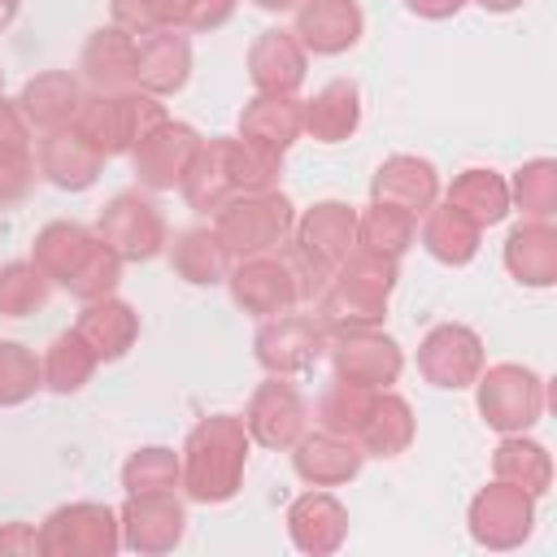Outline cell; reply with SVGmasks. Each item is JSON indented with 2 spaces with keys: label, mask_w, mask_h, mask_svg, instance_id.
Listing matches in <instances>:
<instances>
[{
  "label": "cell",
  "mask_w": 557,
  "mask_h": 557,
  "mask_svg": "<svg viewBox=\"0 0 557 557\" xmlns=\"http://www.w3.org/2000/svg\"><path fill=\"white\" fill-rule=\"evenodd\" d=\"M244 461H248V431L239 418L231 413H209L187 431L183 444V487L191 500L218 505L231 500L239 479H244Z\"/></svg>",
  "instance_id": "1"
},
{
  "label": "cell",
  "mask_w": 557,
  "mask_h": 557,
  "mask_svg": "<svg viewBox=\"0 0 557 557\" xmlns=\"http://www.w3.org/2000/svg\"><path fill=\"white\" fill-rule=\"evenodd\" d=\"M165 117L161 109V96H148L139 87H126V91H83L78 100V113H74V131L100 152V157H113V152H126L148 126H157Z\"/></svg>",
  "instance_id": "2"
},
{
  "label": "cell",
  "mask_w": 557,
  "mask_h": 557,
  "mask_svg": "<svg viewBox=\"0 0 557 557\" xmlns=\"http://www.w3.org/2000/svg\"><path fill=\"white\" fill-rule=\"evenodd\" d=\"M292 205L283 191H235L222 209H218V239L226 244V252L239 257H257V252H274L287 235H292Z\"/></svg>",
  "instance_id": "3"
},
{
  "label": "cell",
  "mask_w": 557,
  "mask_h": 557,
  "mask_svg": "<svg viewBox=\"0 0 557 557\" xmlns=\"http://www.w3.org/2000/svg\"><path fill=\"white\" fill-rule=\"evenodd\" d=\"M117 544V513L96 500L61 505L39 527V557H113Z\"/></svg>",
  "instance_id": "4"
},
{
  "label": "cell",
  "mask_w": 557,
  "mask_h": 557,
  "mask_svg": "<svg viewBox=\"0 0 557 557\" xmlns=\"http://www.w3.org/2000/svg\"><path fill=\"white\" fill-rule=\"evenodd\" d=\"M479 413L492 431L513 435L527 431L544 413V379L518 361H500L479 370Z\"/></svg>",
  "instance_id": "5"
},
{
  "label": "cell",
  "mask_w": 557,
  "mask_h": 557,
  "mask_svg": "<svg viewBox=\"0 0 557 557\" xmlns=\"http://www.w3.org/2000/svg\"><path fill=\"white\" fill-rule=\"evenodd\" d=\"M257 361L265 374H305L318 366L322 348H326V326L309 313H274V318H261L257 326Z\"/></svg>",
  "instance_id": "6"
},
{
  "label": "cell",
  "mask_w": 557,
  "mask_h": 557,
  "mask_svg": "<svg viewBox=\"0 0 557 557\" xmlns=\"http://www.w3.org/2000/svg\"><path fill=\"white\" fill-rule=\"evenodd\" d=\"M535 496L509 479H492L470 500V535L483 548H518L531 535Z\"/></svg>",
  "instance_id": "7"
},
{
  "label": "cell",
  "mask_w": 557,
  "mask_h": 557,
  "mask_svg": "<svg viewBox=\"0 0 557 557\" xmlns=\"http://www.w3.org/2000/svg\"><path fill=\"white\" fill-rule=\"evenodd\" d=\"M96 239H104L122 261H148L165 244V218L139 191H117L96 218Z\"/></svg>",
  "instance_id": "8"
},
{
  "label": "cell",
  "mask_w": 557,
  "mask_h": 557,
  "mask_svg": "<svg viewBox=\"0 0 557 557\" xmlns=\"http://www.w3.org/2000/svg\"><path fill=\"white\" fill-rule=\"evenodd\" d=\"M331 348V370L344 383L383 392L387 383H396L400 374V348L392 335H383L379 326H361V331H335L326 335Z\"/></svg>",
  "instance_id": "9"
},
{
  "label": "cell",
  "mask_w": 557,
  "mask_h": 557,
  "mask_svg": "<svg viewBox=\"0 0 557 557\" xmlns=\"http://www.w3.org/2000/svg\"><path fill=\"white\" fill-rule=\"evenodd\" d=\"M200 144H205V139H200L187 122L161 117L157 126H148V131L131 144V170H135L139 187H148V191H170V187H178V178H183V170H187V161L196 157Z\"/></svg>",
  "instance_id": "10"
},
{
  "label": "cell",
  "mask_w": 557,
  "mask_h": 557,
  "mask_svg": "<svg viewBox=\"0 0 557 557\" xmlns=\"http://www.w3.org/2000/svg\"><path fill=\"white\" fill-rule=\"evenodd\" d=\"M187 513L174 492H126L117 509L122 544L135 553H170L183 540Z\"/></svg>",
  "instance_id": "11"
},
{
  "label": "cell",
  "mask_w": 557,
  "mask_h": 557,
  "mask_svg": "<svg viewBox=\"0 0 557 557\" xmlns=\"http://www.w3.org/2000/svg\"><path fill=\"white\" fill-rule=\"evenodd\" d=\"M418 370L435 387H470L483 370V339L461 322H440L418 344Z\"/></svg>",
  "instance_id": "12"
},
{
  "label": "cell",
  "mask_w": 557,
  "mask_h": 557,
  "mask_svg": "<svg viewBox=\"0 0 557 557\" xmlns=\"http://www.w3.org/2000/svg\"><path fill=\"white\" fill-rule=\"evenodd\" d=\"M305 422H309V409H305L300 392L283 374H270L252 392L248 413H244V431L261 448H292L305 435Z\"/></svg>",
  "instance_id": "13"
},
{
  "label": "cell",
  "mask_w": 557,
  "mask_h": 557,
  "mask_svg": "<svg viewBox=\"0 0 557 557\" xmlns=\"http://www.w3.org/2000/svg\"><path fill=\"white\" fill-rule=\"evenodd\" d=\"M226 283H231L235 305L244 313H252V318H274V313H283V309L296 305L292 274H287V265L274 252H257V257L231 261Z\"/></svg>",
  "instance_id": "14"
},
{
  "label": "cell",
  "mask_w": 557,
  "mask_h": 557,
  "mask_svg": "<svg viewBox=\"0 0 557 557\" xmlns=\"http://www.w3.org/2000/svg\"><path fill=\"white\" fill-rule=\"evenodd\" d=\"M191 44L183 26H157L135 39V87L148 96H170L187 83Z\"/></svg>",
  "instance_id": "15"
},
{
  "label": "cell",
  "mask_w": 557,
  "mask_h": 557,
  "mask_svg": "<svg viewBox=\"0 0 557 557\" xmlns=\"http://www.w3.org/2000/svg\"><path fill=\"white\" fill-rule=\"evenodd\" d=\"M366 453L352 435H339V431H305L296 444H292V466L296 474L309 483V487H335V483H348L357 470H361Z\"/></svg>",
  "instance_id": "16"
},
{
  "label": "cell",
  "mask_w": 557,
  "mask_h": 557,
  "mask_svg": "<svg viewBox=\"0 0 557 557\" xmlns=\"http://www.w3.org/2000/svg\"><path fill=\"white\" fill-rule=\"evenodd\" d=\"M361 9L357 0H296V26L292 35L300 39L305 52L335 57L361 39Z\"/></svg>",
  "instance_id": "17"
},
{
  "label": "cell",
  "mask_w": 557,
  "mask_h": 557,
  "mask_svg": "<svg viewBox=\"0 0 557 557\" xmlns=\"http://www.w3.org/2000/svg\"><path fill=\"white\" fill-rule=\"evenodd\" d=\"M104 157L74 131V126H57V131H44L39 144H35V170L61 187V191H83L96 183Z\"/></svg>",
  "instance_id": "18"
},
{
  "label": "cell",
  "mask_w": 557,
  "mask_h": 557,
  "mask_svg": "<svg viewBox=\"0 0 557 557\" xmlns=\"http://www.w3.org/2000/svg\"><path fill=\"white\" fill-rule=\"evenodd\" d=\"M292 239L335 270L357 244V209L344 200H318L300 218H292Z\"/></svg>",
  "instance_id": "19"
},
{
  "label": "cell",
  "mask_w": 557,
  "mask_h": 557,
  "mask_svg": "<svg viewBox=\"0 0 557 557\" xmlns=\"http://www.w3.org/2000/svg\"><path fill=\"white\" fill-rule=\"evenodd\" d=\"M248 78L265 96H296L305 83V48L292 30H261L248 48Z\"/></svg>",
  "instance_id": "20"
},
{
  "label": "cell",
  "mask_w": 557,
  "mask_h": 557,
  "mask_svg": "<svg viewBox=\"0 0 557 557\" xmlns=\"http://www.w3.org/2000/svg\"><path fill=\"white\" fill-rule=\"evenodd\" d=\"M370 196L374 200H387V205H400L409 213H422L426 205H435L440 196V174L426 157H413V152H392L383 157V165L374 170L370 178Z\"/></svg>",
  "instance_id": "21"
},
{
  "label": "cell",
  "mask_w": 557,
  "mask_h": 557,
  "mask_svg": "<svg viewBox=\"0 0 557 557\" xmlns=\"http://www.w3.org/2000/svg\"><path fill=\"white\" fill-rule=\"evenodd\" d=\"M287 531H292V544L300 553H313V557H326L344 544L348 535V509L331 496V492H305L292 500L287 509Z\"/></svg>",
  "instance_id": "22"
},
{
  "label": "cell",
  "mask_w": 557,
  "mask_h": 557,
  "mask_svg": "<svg viewBox=\"0 0 557 557\" xmlns=\"http://www.w3.org/2000/svg\"><path fill=\"white\" fill-rule=\"evenodd\" d=\"M78 70L91 91H126L135 87V35L122 26H100L87 35Z\"/></svg>",
  "instance_id": "23"
},
{
  "label": "cell",
  "mask_w": 557,
  "mask_h": 557,
  "mask_svg": "<svg viewBox=\"0 0 557 557\" xmlns=\"http://www.w3.org/2000/svg\"><path fill=\"white\" fill-rule=\"evenodd\" d=\"M78 100H83V83L70 70L30 74L22 83V91H17V109H22L26 126H39V131L70 126L74 113H78Z\"/></svg>",
  "instance_id": "24"
},
{
  "label": "cell",
  "mask_w": 557,
  "mask_h": 557,
  "mask_svg": "<svg viewBox=\"0 0 557 557\" xmlns=\"http://www.w3.org/2000/svg\"><path fill=\"white\" fill-rule=\"evenodd\" d=\"M74 331L83 335V344L96 352V361H117L135 335H139V318L126 300H117L113 292L109 296H96V300H83L78 309V322Z\"/></svg>",
  "instance_id": "25"
},
{
  "label": "cell",
  "mask_w": 557,
  "mask_h": 557,
  "mask_svg": "<svg viewBox=\"0 0 557 557\" xmlns=\"http://www.w3.org/2000/svg\"><path fill=\"white\" fill-rule=\"evenodd\" d=\"M305 131V100L296 96H265L257 91L244 109H239V139H252L261 148L283 152L287 144H296Z\"/></svg>",
  "instance_id": "26"
},
{
  "label": "cell",
  "mask_w": 557,
  "mask_h": 557,
  "mask_svg": "<svg viewBox=\"0 0 557 557\" xmlns=\"http://www.w3.org/2000/svg\"><path fill=\"white\" fill-rule=\"evenodd\" d=\"M505 265L527 287H548L557 278V231L548 218H527L505 239Z\"/></svg>",
  "instance_id": "27"
},
{
  "label": "cell",
  "mask_w": 557,
  "mask_h": 557,
  "mask_svg": "<svg viewBox=\"0 0 557 557\" xmlns=\"http://www.w3.org/2000/svg\"><path fill=\"white\" fill-rule=\"evenodd\" d=\"M422 244L435 261L444 265H466L474 252H479V239H483V226L461 213L453 200H440V205H426L422 209Z\"/></svg>",
  "instance_id": "28"
},
{
  "label": "cell",
  "mask_w": 557,
  "mask_h": 557,
  "mask_svg": "<svg viewBox=\"0 0 557 557\" xmlns=\"http://www.w3.org/2000/svg\"><path fill=\"white\" fill-rule=\"evenodd\" d=\"M357 122H361V91L348 78H331L305 100V131L322 144L348 139L357 131Z\"/></svg>",
  "instance_id": "29"
},
{
  "label": "cell",
  "mask_w": 557,
  "mask_h": 557,
  "mask_svg": "<svg viewBox=\"0 0 557 557\" xmlns=\"http://www.w3.org/2000/svg\"><path fill=\"white\" fill-rule=\"evenodd\" d=\"M409 440H413V409H409V400L387 392V387L374 392L370 413H366V422L357 431L361 453L366 457H396V453L409 448Z\"/></svg>",
  "instance_id": "30"
},
{
  "label": "cell",
  "mask_w": 557,
  "mask_h": 557,
  "mask_svg": "<svg viewBox=\"0 0 557 557\" xmlns=\"http://www.w3.org/2000/svg\"><path fill=\"white\" fill-rule=\"evenodd\" d=\"M178 191L200 213H218L235 196L231 174H226V139H209L196 148V157L187 161V170L178 178Z\"/></svg>",
  "instance_id": "31"
},
{
  "label": "cell",
  "mask_w": 557,
  "mask_h": 557,
  "mask_svg": "<svg viewBox=\"0 0 557 557\" xmlns=\"http://www.w3.org/2000/svg\"><path fill=\"white\" fill-rule=\"evenodd\" d=\"M231 261L235 257L226 252V244L218 239L213 226H187L170 244V270L178 278H187V283H200V287L205 283H222L226 270H231Z\"/></svg>",
  "instance_id": "32"
},
{
  "label": "cell",
  "mask_w": 557,
  "mask_h": 557,
  "mask_svg": "<svg viewBox=\"0 0 557 557\" xmlns=\"http://www.w3.org/2000/svg\"><path fill=\"white\" fill-rule=\"evenodd\" d=\"M91 244H96V231H87L83 222L57 218V222L39 226V235L30 244V261L48 274V283H65L78 270V261L91 252Z\"/></svg>",
  "instance_id": "33"
},
{
  "label": "cell",
  "mask_w": 557,
  "mask_h": 557,
  "mask_svg": "<svg viewBox=\"0 0 557 557\" xmlns=\"http://www.w3.org/2000/svg\"><path fill=\"white\" fill-rule=\"evenodd\" d=\"M448 200L470 213L479 226H496L505 213H509V183L496 174V170H483V165H470L461 170L453 183H448Z\"/></svg>",
  "instance_id": "34"
},
{
  "label": "cell",
  "mask_w": 557,
  "mask_h": 557,
  "mask_svg": "<svg viewBox=\"0 0 557 557\" xmlns=\"http://www.w3.org/2000/svg\"><path fill=\"white\" fill-rule=\"evenodd\" d=\"M418 235V213L387 205V200H370L366 209H357V244L383 252V257H400Z\"/></svg>",
  "instance_id": "35"
},
{
  "label": "cell",
  "mask_w": 557,
  "mask_h": 557,
  "mask_svg": "<svg viewBox=\"0 0 557 557\" xmlns=\"http://www.w3.org/2000/svg\"><path fill=\"white\" fill-rule=\"evenodd\" d=\"M492 474H496V479H509V483H518V487H527L531 496H540V492L548 487V479H553V461H548L544 444H535V440H527L522 431H513V435H505V440L496 444V453H492Z\"/></svg>",
  "instance_id": "36"
},
{
  "label": "cell",
  "mask_w": 557,
  "mask_h": 557,
  "mask_svg": "<svg viewBox=\"0 0 557 557\" xmlns=\"http://www.w3.org/2000/svg\"><path fill=\"white\" fill-rule=\"evenodd\" d=\"M91 370H96V352L83 344V335H78V331H61V335L48 344L44 361H39L44 387H52L57 396L78 392V387L91 379Z\"/></svg>",
  "instance_id": "37"
},
{
  "label": "cell",
  "mask_w": 557,
  "mask_h": 557,
  "mask_svg": "<svg viewBox=\"0 0 557 557\" xmlns=\"http://www.w3.org/2000/svg\"><path fill=\"white\" fill-rule=\"evenodd\" d=\"M226 174H231L235 191H270L283 174V152L235 135V139H226Z\"/></svg>",
  "instance_id": "38"
},
{
  "label": "cell",
  "mask_w": 557,
  "mask_h": 557,
  "mask_svg": "<svg viewBox=\"0 0 557 557\" xmlns=\"http://www.w3.org/2000/svg\"><path fill=\"white\" fill-rule=\"evenodd\" d=\"M370 400H374L370 387H357V383L335 379V383H326L322 396L313 400V418H318L322 431H339V435H352V440H357V431H361V422H366V413H370Z\"/></svg>",
  "instance_id": "39"
},
{
  "label": "cell",
  "mask_w": 557,
  "mask_h": 557,
  "mask_svg": "<svg viewBox=\"0 0 557 557\" xmlns=\"http://www.w3.org/2000/svg\"><path fill=\"white\" fill-rule=\"evenodd\" d=\"M183 479V457L165 444H144L122 461L126 492H174Z\"/></svg>",
  "instance_id": "40"
},
{
  "label": "cell",
  "mask_w": 557,
  "mask_h": 557,
  "mask_svg": "<svg viewBox=\"0 0 557 557\" xmlns=\"http://www.w3.org/2000/svg\"><path fill=\"white\" fill-rule=\"evenodd\" d=\"M509 205H518L527 218H553L557 213V161L535 157L513 170Z\"/></svg>",
  "instance_id": "41"
},
{
  "label": "cell",
  "mask_w": 557,
  "mask_h": 557,
  "mask_svg": "<svg viewBox=\"0 0 557 557\" xmlns=\"http://www.w3.org/2000/svg\"><path fill=\"white\" fill-rule=\"evenodd\" d=\"M48 300V274L35 261H4L0 265V313L22 318Z\"/></svg>",
  "instance_id": "42"
},
{
  "label": "cell",
  "mask_w": 557,
  "mask_h": 557,
  "mask_svg": "<svg viewBox=\"0 0 557 557\" xmlns=\"http://www.w3.org/2000/svg\"><path fill=\"white\" fill-rule=\"evenodd\" d=\"M117 278H122V257L104 244V239H96L91 244V252L78 261V270L61 283L70 296H78V300H96V296H109L113 287H117Z\"/></svg>",
  "instance_id": "43"
},
{
  "label": "cell",
  "mask_w": 557,
  "mask_h": 557,
  "mask_svg": "<svg viewBox=\"0 0 557 557\" xmlns=\"http://www.w3.org/2000/svg\"><path fill=\"white\" fill-rule=\"evenodd\" d=\"M39 383H44V374H39L35 352L22 348L17 339H0V405L30 400Z\"/></svg>",
  "instance_id": "44"
},
{
  "label": "cell",
  "mask_w": 557,
  "mask_h": 557,
  "mask_svg": "<svg viewBox=\"0 0 557 557\" xmlns=\"http://www.w3.org/2000/svg\"><path fill=\"white\" fill-rule=\"evenodd\" d=\"M274 257L287 265L292 287H296V300H318V296H322V287H326V278H331V265H322V261H318L309 248H300L292 235L278 244Z\"/></svg>",
  "instance_id": "45"
},
{
  "label": "cell",
  "mask_w": 557,
  "mask_h": 557,
  "mask_svg": "<svg viewBox=\"0 0 557 557\" xmlns=\"http://www.w3.org/2000/svg\"><path fill=\"white\" fill-rule=\"evenodd\" d=\"M35 183V157L30 148H0V209L17 205Z\"/></svg>",
  "instance_id": "46"
},
{
  "label": "cell",
  "mask_w": 557,
  "mask_h": 557,
  "mask_svg": "<svg viewBox=\"0 0 557 557\" xmlns=\"http://www.w3.org/2000/svg\"><path fill=\"white\" fill-rule=\"evenodd\" d=\"M109 9H113V26H122L135 39L157 30V26H165L161 0H109Z\"/></svg>",
  "instance_id": "47"
},
{
  "label": "cell",
  "mask_w": 557,
  "mask_h": 557,
  "mask_svg": "<svg viewBox=\"0 0 557 557\" xmlns=\"http://www.w3.org/2000/svg\"><path fill=\"white\" fill-rule=\"evenodd\" d=\"M231 13H235V0H187L178 26H183V30H213V26H222Z\"/></svg>",
  "instance_id": "48"
},
{
  "label": "cell",
  "mask_w": 557,
  "mask_h": 557,
  "mask_svg": "<svg viewBox=\"0 0 557 557\" xmlns=\"http://www.w3.org/2000/svg\"><path fill=\"white\" fill-rule=\"evenodd\" d=\"M39 553V531L26 522H4L0 527V557H35Z\"/></svg>",
  "instance_id": "49"
},
{
  "label": "cell",
  "mask_w": 557,
  "mask_h": 557,
  "mask_svg": "<svg viewBox=\"0 0 557 557\" xmlns=\"http://www.w3.org/2000/svg\"><path fill=\"white\" fill-rule=\"evenodd\" d=\"M26 117H22V109H17V100H4L0 96V148H26L30 139H26Z\"/></svg>",
  "instance_id": "50"
},
{
  "label": "cell",
  "mask_w": 557,
  "mask_h": 557,
  "mask_svg": "<svg viewBox=\"0 0 557 557\" xmlns=\"http://www.w3.org/2000/svg\"><path fill=\"white\" fill-rule=\"evenodd\" d=\"M405 4H409L418 17H435V22H440V17H453L466 0H405Z\"/></svg>",
  "instance_id": "51"
},
{
  "label": "cell",
  "mask_w": 557,
  "mask_h": 557,
  "mask_svg": "<svg viewBox=\"0 0 557 557\" xmlns=\"http://www.w3.org/2000/svg\"><path fill=\"white\" fill-rule=\"evenodd\" d=\"M257 9H265V13H283V9H296V0H252Z\"/></svg>",
  "instance_id": "52"
},
{
  "label": "cell",
  "mask_w": 557,
  "mask_h": 557,
  "mask_svg": "<svg viewBox=\"0 0 557 557\" xmlns=\"http://www.w3.org/2000/svg\"><path fill=\"white\" fill-rule=\"evenodd\" d=\"M483 9H492V13H509V9H518L522 0H479Z\"/></svg>",
  "instance_id": "53"
},
{
  "label": "cell",
  "mask_w": 557,
  "mask_h": 557,
  "mask_svg": "<svg viewBox=\"0 0 557 557\" xmlns=\"http://www.w3.org/2000/svg\"><path fill=\"white\" fill-rule=\"evenodd\" d=\"M13 13H17V0H0V30L13 22Z\"/></svg>",
  "instance_id": "54"
},
{
  "label": "cell",
  "mask_w": 557,
  "mask_h": 557,
  "mask_svg": "<svg viewBox=\"0 0 557 557\" xmlns=\"http://www.w3.org/2000/svg\"><path fill=\"white\" fill-rule=\"evenodd\" d=\"M0 83H4V70H0Z\"/></svg>",
  "instance_id": "55"
}]
</instances>
